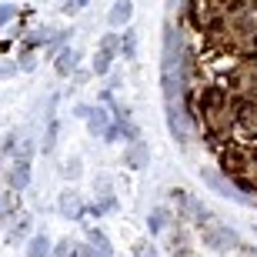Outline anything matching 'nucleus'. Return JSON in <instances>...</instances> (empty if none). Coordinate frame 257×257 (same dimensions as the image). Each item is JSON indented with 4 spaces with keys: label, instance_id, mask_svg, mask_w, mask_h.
Returning a JSON list of instances; mask_svg holds the SVG:
<instances>
[{
    "label": "nucleus",
    "instance_id": "31",
    "mask_svg": "<svg viewBox=\"0 0 257 257\" xmlns=\"http://www.w3.org/2000/svg\"><path fill=\"white\" fill-rule=\"evenodd\" d=\"M247 50H257V30H254V37L247 40Z\"/></svg>",
    "mask_w": 257,
    "mask_h": 257
},
{
    "label": "nucleus",
    "instance_id": "14",
    "mask_svg": "<svg viewBox=\"0 0 257 257\" xmlns=\"http://www.w3.org/2000/svg\"><path fill=\"white\" fill-rule=\"evenodd\" d=\"M114 57H117V54L97 47L94 60H90V74H94V77H107V74H110V67H114Z\"/></svg>",
    "mask_w": 257,
    "mask_h": 257
},
{
    "label": "nucleus",
    "instance_id": "25",
    "mask_svg": "<svg viewBox=\"0 0 257 257\" xmlns=\"http://www.w3.org/2000/svg\"><path fill=\"white\" fill-rule=\"evenodd\" d=\"M87 4H90V0H64V14H67V17H74V14H80Z\"/></svg>",
    "mask_w": 257,
    "mask_h": 257
},
{
    "label": "nucleus",
    "instance_id": "12",
    "mask_svg": "<svg viewBox=\"0 0 257 257\" xmlns=\"http://www.w3.org/2000/svg\"><path fill=\"white\" fill-rule=\"evenodd\" d=\"M110 120H114V117H110V110H107L104 104H100V107H90V117H87V131L94 134V137H104V131L110 127Z\"/></svg>",
    "mask_w": 257,
    "mask_h": 257
},
{
    "label": "nucleus",
    "instance_id": "29",
    "mask_svg": "<svg viewBox=\"0 0 257 257\" xmlns=\"http://www.w3.org/2000/svg\"><path fill=\"white\" fill-rule=\"evenodd\" d=\"M17 70H20L17 64H0V77H14Z\"/></svg>",
    "mask_w": 257,
    "mask_h": 257
},
{
    "label": "nucleus",
    "instance_id": "30",
    "mask_svg": "<svg viewBox=\"0 0 257 257\" xmlns=\"http://www.w3.org/2000/svg\"><path fill=\"white\" fill-rule=\"evenodd\" d=\"M237 254H240V257H257V247H250V244H240Z\"/></svg>",
    "mask_w": 257,
    "mask_h": 257
},
{
    "label": "nucleus",
    "instance_id": "2",
    "mask_svg": "<svg viewBox=\"0 0 257 257\" xmlns=\"http://www.w3.org/2000/svg\"><path fill=\"white\" fill-rule=\"evenodd\" d=\"M250 167V147L240 141H227L224 151L217 154V171L227 174V177H237V174H247Z\"/></svg>",
    "mask_w": 257,
    "mask_h": 257
},
{
    "label": "nucleus",
    "instance_id": "23",
    "mask_svg": "<svg viewBox=\"0 0 257 257\" xmlns=\"http://www.w3.org/2000/svg\"><path fill=\"white\" fill-rule=\"evenodd\" d=\"M80 174H84V161H80V157H70V161L64 164V177L67 181H77Z\"/></svg>",
    "mask_w": 257,
    "mask_h": 257
},
{
    "label": "nucleus",
    "instance_id": "9",
    "mask_svg": "<svg viewBox=\"0 0 257 257\" xmlns=\"http://www.w3.org/2000/svg\"><path fill=\"white\" fill-rule=\"evenodd\" d=\"M84 240L90 244V254L94 257H114V244H110V237H107L100 227H87Z\"/></svg>",
    "mask_w": 257,
    "mask_h": 257
},
{
    "label": "nucleus",
    "instance_id": "13",
    "mask_svg": "<svg viewBox=\"0 0 257 257\" xmlns=\"http://www.w3.org/2000/svg\"><path fill=\"white\" fill-rule=\"evenodd\" d=\"M27 257H54V240L47 234H34L27 240Z\"/></svg>",
    "mask_w": 257,
    "mask_h": 257
},
{
    "label": "nucleus",
    "instance_id": "16",
    "mask_svg": "<svg viewBox=\"0 0 257 257\" xmlns=\"http://www.w3.org/2000/svg\"><path fill=\"white\" fill-rule=\"evenodd\" d=\"M120 57L124 60L137 57V34H134V30H124V34H120Z\"/></svg>",
    "mask_w": 257,
    "mask_h": 257
},
{
    "label": "nucleus",
    "instance_id": "15",
    "mask_svg": "<svg viewBox=\"0 0 257 257\" xmlns=\"http://www.w3.org/2000/svg\"><path fill=\"white\" fill-rule=\"evenodd\" d=\"M57 134H60V120L57 117H47V134H44V144H40L44 154H54V147H57Z\"/></svg>",
    "mask_w": 257,
    "mask_h": 257
},
{
    "label": "nucleus",
    "instance_id": "20",
    "mask_svg": "<svg viewBox=\"0 0 257 257\" xmlns=\"http://www.w3.org/2000/svg\"><path fill=\"white\" fill-rule=\"evenodd\" d=\"M100 50H110V54L120 57V34L117 30H107L104 37H100Z\"/></svg>",
    "mask_w": 257,
    "mask_h": 257
},
{
    "label": "nucleus",
    "instance_id": "18",
    "mask_svg": "<svg viewBox=\"0 0 257 257\" xmlns=\"http://www.w3.org/2000/svg\"><path fill=\"white\" fill-rule=\"evenodd\" d=\"M131 254H134V257H161V250H157V244H154V240L141 237V240H134Z\"/></svg>",
    "mask_w": 257,
    "mask_h": 257
},
{
    "label": "nucleus",
    "instance_id": "4",
    "mask_svg": "<svg viewBox=\"0 0 257 257\" xmlns=\"http://www.w3.org/2000/svg\"><path fill=\"white\" fill-rule=\"evenodd\" d=\"M164 110H167V127H171V137L181 144V147H187L194 127H191V120H187V114H184L181 100H177V104H164Z\"/></svg>",
    "mask_w": 257,
    "mask_h": 257
},
{
    "label": "nucleus",
    "instance_id": "27",
    "mask_svg": "<svg viewBox=\"0 0 257 257\" xmlns=\"http://www.w3.org/2000/svg\"><path fill=\"white\" fill-rule=\"evenodd\" d=\"M74 257H94L90 254V244H87V240H77L74 244Z\"/></svg>",
    "mask_w": 257,
    "mask_h": 257
},
{
    "label": "nucleus",
    "instance_id": "10",
    "mask_svg": "<svg viewBox=\"0 0 257 257\" xmlns=\"http://www.w3.org/2000/svg\"><path fill=\"white\" fill-rule=\"evenodd\" d=\"M131 17H134V4H131V0H114L110 10H107V27L120 30V27L131 24Z\"/></svg>",
    "mask_w": 257,
    "mask_h": 257
},
{
    "label": "nucleus",
    "instance_id": "28",
    "mask_svg": "<svg viewBox=\"0 0 257 257\" xmlns=\"http://www.w3.org/2000/svg\"><path fill=\"white\" fill-rule=\"evenodd\" d=\"M74 117L87 120V117H90V104H77V107H74Z\"/></svg>",
    "mask_w": 257,
    "mask_h": 257
},
{
    "label": "nucleus",
    "instance_id": "19",
    "mask_svg": "<svg viewBox=\"0 0 257 257\" xmlns=\"http://www.w3.org/2000/svg\"><path fill=\"white\" fill-rule=\"evenodd\" d=\"M14 210H17V197H14V191L0 194V217L10 220V217H14Z\"/></svg>",
    "mask_w": 257,
    "mask_h": 257
},
{
    "label": "nucleus",
    "instance_id": "22",
    "mask_svg": "<svg viewBox=\"0 0 257 257\" xmlns=\"http://www.w3.org/2000/svg\"><path fill=\"white\" fill-rule=\"evenodd\" d=\"M20 17V10H17V4H0V30L7 27V24H14V20Z\"/></svg>",
    "mask_w": 257,
    "mask_h": 257
},
{
    "label": "nucleus",
    "instance_id": "3",
    "mask_svg": "<svg viewBox=\"0 0 257 257\" xmlns=\"http://www.w3.org/2000/svg\"><path fill=\"white\" fill-rule=\"evenodd\" d=\"M200 177H204V184H207V187H210L214 194H217V197L234 200V204H250V200L244 197V194H240L237 187H234V181H230L227 174H220L217 167H204V171H200Z\"/></svg>",
    "mask_w": 257,
    "mask_h": 257
},
{
    "label": "nucleus",
    "instance_id": "21",
    "mask_svg": "<svg viewBox=\"0 0 257 257\" xmlns=\"http://www.w3.org/2000/svg\"><path fill=\"white\" fill-rule=\"evenodd\" d=\"M97 207H100V214H117V207H120V204H117V194L114 191L100 194V197H97Z\"/></svg>",
    "mask_w": 257,
    "mask_h": 257
},
{
    "label": "nucleus",
    "instance_id": "1",
    "mask_svg": "<svg viewBox=\"0 0 257 257\" xmlns=\"http://www.w3.org/2000/svg\"><path fill=\"white\" fill-rule=\"evenodd\" d=\"M200 240H204V247L210 250V254H217V257H227V254H237L240 250V234L234 227H227V224H210V227L200 230Z\"/></svg>",
    "mask_w": 257,
    "mask_h": 257
},
{
    "label": "nucleus",
    "instance_id": "24",
    "mask_svg": "<svg viewBox=\"0 0 257 257\" xmlns=\"http://www.w3.org/2000/svg\"><path fill=\"white\" fill-rule=\"evenodd\" d=\"M74 237H60L57 244H54V257H74Z\"/></svg>",
    "mask_w": 257,
    "mask_h": 257
},
{
    "label": "nucleus",
    "instance_id": "5",
    "mask_svg": "<svg viewBox=\"0 0 257 257\" xmlns=\"http://www.w3.org/2000/svg\"><path fill=\"white\" fill-rule=\"evenodd\" d=\"M84 207H87V200L80 191H74V187H67V191L57 194V214L67 220H84Z\"/></svg>",
    "mask_w": 257,
    "mask_h": 257
},
{
    "label": "nucleus",
    "instance_id": "26",
    "mask_svg": "<svg viewBox=\"0 0 257 257\" xmlns=\"http://www.w3.org/2000/svg\"><path fill=\"white\" fill-rule=\"evenodd\" d=\"M17 67H20V70H34V67H37L34 50H24V54H20V60H17Z\"/></svg>",
    "mask_w": 257,
    "mask_h": 257
},
{
    "label": "nucleus",
    "instance_id": "11",
    "mask_svg": "<svg viewBox=\"0 0 257 257\" xmlns=\"http://www.w3.org/2000/svg\"><path fill=\"white\" fill-rule=\"evenodd\" d=\"M77 64H80V54H77L74 47H64V50L54 54V70H57V77H74Z\"/></svg>",
    "mask_w": 257,
    "mask_h": 257
},
{
    "label": "nucleus",
    "instance_id": "7",
    "mask_svg": "<svg viewBox=\"0 0 257 257\" xmlns=\"http://www.w3.org/2000/svg\"><path fill=\"white\" fill-rule=\"evenodd\" d=\"M124 164L131 167V171H137V174L147 171V167H151V147H147L144 141H131L127 151H124Z\"/></svg>",
    "mask_w": 257,
    "mask_h": 257
},
{
    "label": "nucleus",
    "instance_id": "6",
    "mask_svg": "<svg viewBox=\"0 0 257 257\" xmlns=\"http://www.w3.org/2000/svg\"><path fill=\"white\" fill-rule=\"evenodd\" d=\"M177 224H181V220H177V214H174L171 207H154L151 214H147V230H151V237H167Z\"/></svg>",
    "mask_w": 257,
    "mask_h": 257
},
{
    "label": "nucleus",
    "instance_id": "8",
    "mask_svg": "<svg viewBox=\"0 0 257 257\" xmlns=\"http://www.w3.org/2000/svg\"><path fill=\"white\" fill-rule=\"evenodd\" d=\"M30 187V161H14L7 171V191L20 194Z\"/></svg>",
    "mask_w": 257,
    "mask_h": 257
},
{
    "label": "nucleus",
    "instance_id": "17",
    "mask_svg": "<svg viewBox=\"0 0 257 257\" xmlns=\"http://www.w3.org/2000/svg\"><path fill=\"white\" fill-rule=\"evenodd\" d=\"M24 237L30 240V217H17V224H14V227H10V234H7L10 244H20Z\"/></svg>",
    "mask_w": 257,
    "mask_h": 257
}]
</instances>
